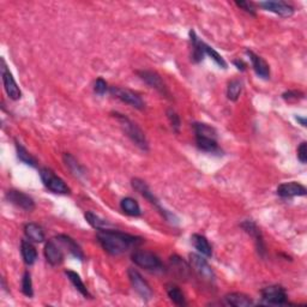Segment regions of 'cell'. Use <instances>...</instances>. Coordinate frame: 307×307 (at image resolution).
<instances>
[{
	"instance_id": "6da1fadb",
	"label": "cell",
	"mask_w": 307,
	"mask_h": 307,
	"mask_svg": "<svg viewBox=\"0 0 307 307\" xmlns=\"http://www.w3.org/2000/svg\"><path fill=\"white\" fill-rule=\"evenodd\" d=\"M96 238L102 249L112 256H120L143 243V239L139 236L112 229L97 230Z\"/></svg>"
},
{
	"instance_id": "7a4b0ae2",
	"label": "cell",
	"mask_w": 307,
	"mask_h": 307,
	"mask_svg": "<svg viewBox=\"0 0 307 307\" xmlns=\"http://www.w3.org/2000/svg\"><path fill=\"white\" fill-rule=\"evenodd\" d=\"M112 115H113L115 119L118 120L120 127L123 128V131L126 134L127 137L130 138L131 141L138 146V148H141L142 150H145V151L149 149V143H148V139L145 137L144 132L142 131V128L139 127L135 121H132L130 118L126 117V115L118 113V112L112 113Z\"/></svg>"
},
{
	"instance_id": "3957f363",
	"label": "cell",
	"mask_w": 307,
	"mask_h": 307,
	"mask_svg": "<svg viewBox=\"0 0 307 307\" xmlns=\"http://www.w3.org/2000/svg\"><path fill=\"white\" fill-rule=\"evenodd\" d=\"M132 187H134L137 192H139V193H141L142 196L145 198V200H148L150 202V204H152L154 207L158 209V210L161 212V215L167 220V221L170 223H174V225H178L177 216L172 214V212H169L168 210H166V209L163 208L161 204H160V201L156 198L155 194H154V192H151V190H150L145 181L137 179V178H136V179L132 180Z\"/></svg>"
},
{
	"instance_id": "277c9868",
	"label": "cell",
	"mask_w": 307,
	"mask_h": 307,
	"mask_svg": "<svg viewBox=\"0 0 307 307\" xmlns=\"http://www.w3.org/2000/svg\"><path fill=\"white\" fill-rule=\"evenodd\" d=\"M131 259L137 267L149 271H160L163 269V264L160 258L149 251L136 250L131 254Z\"/></svg>"
},
{
	"instance_id": "5b68a950",
	"label": "cell",
	"mask_w": 307,
	"mask_h": 307,
	"mask_svg": "<svg viewBox=\"0 0 307 307\" xmlns=\"http://www.w3.org/2000/svg\"><path fill=\"white\" fill-rule=\"evenodd\" d=\"M260 294L261 299H263V303H265V305L283 306L288 303L287 292L282 286H268V287L261 289Z\"/></svg>"
},
{
	"instance_id": "8992f818",
	"label": "cell",
	"mask_w": 307,
	"mask_h": 307,
	"mask_svg": "<svg viewBox=\"0 0 307 307\" xmlns=\"http://www.w3.org/2000/svg\"><path fill=\"white\" fill-rule=\"evenodd\" d=\"M40 178L42 180L45 186L53 193L58 194H68L70 193V187L65 184V181L55 176L54 172H52L48 168H41L40 169Z\"/></svg>"
},
{
	"instance_id": "52a82bcc",
	"label": "cell",
	"mask_w": 307,
	"mask_h": 307,
	"mask_svg": "<svg viewBox=\"0 0 307 307\" xmlns=\"http://www.w3.org/2000/svg\"><path fill=\"white\" fill-rule=\"evenodd\" d=\"M137 75L142 81H144L146 84L151 86L152 89H155L156 92L161 94L162 96H165L169 100L172 99V97H170L172 95H170V92L168 88H167L166 83L163 82L161 76H160L158 72L150 71V70H141V71H137Z\"/></svg>"
},
{
	"instance_id": "ba28073f",
	"label": "cell",
	"mask_w": 307,
	"mask_h": 307,
	"mask_svg": "<svg viewBox=\"0 0 307 307\" xmlns=\"http://www.w3.org/2000/svg\"><path fill=\"white\" fill-rule=\"evenodd\" d=\"M127 275H128V278H130L131 286L132 288H134V291L137 293L143 300L149 301V300L152 298L154 292L148 282H146L144 278H143L142 275L134 268L128 269Z\"/></svg>"
},
{
	"instance_id": "9c48e42d",
	"label": "cell",
	"mask_w": 307,
	"mask_h": 307,
	"mask_svg": "<svg viewBox=\"0 0 307 307\" xmlns=\"http://www.w3.org/2000/svg\"><path fill=\"white\" fill-rule=\"evenodd\" d=\"M109 93L114 97H117V99H119L125 103L130 104L131 107L136 108V109H144V101L142 100V97L137 93L132 92L130 89L121 88V86H111Z\"/></svg>"
},
{
	"instance_id": "30bf717a",
	"label": "cell",
	"mask_w": 307,
	"mask_h": 307,
	"mask_svg": "<svg viewBox=\"0 0 307 307\" xmlns=\"http://www.w3.org/2000/svg\"><path fill=\"white\" fill-rule=\"evenodd\" d=\"M190 265L191 268H193V270L200 275V276L205 281L212 282L215 281V273L212 270V268L209 265V263L204 257H202L201 254L191 253L190 254Z\"/></svg>"
},
{
	"instance_id": "8fae6325",
	"label": "cell",
	"mask_w": 307,
	"mask_h": 307,
	"mask_svg": "<svg viewBox=\"0 0 307 307\" xmlns=\"http://www.w3.org/2000/svg\"><path fill=\"white\" fill-rule=\"evenodd\" d=\"M2 77H3V83H4V89L6 94L10 99L13 101L19 100L22 97V92H20L19 86L17 85V83L13 78L12 73L6 66V62L4 59H2Z\"/></svg>"
},
{
	"instance_id": "7c38bea8",
	"label": "cell",
	"mask_w": 307,
	"mask_h": 307,
	"mask_svg": "<svg viewBox=\"0 0 307 307\" xmlns=\"http://www.w3.org/2000/svg\"><path fill=\"white\" fill-rule=\"evenodd\" d=\"M240 226H242V228L245 230L247 234L253 238L258 254H259L261 258L267 256V246H265L263 234H261L260 229L258 228L256 223L253 221H250V220H246V221H244Z\"/></svg>"
},
{
	"instance_id": "4fadbf2b",
	"label": "cell",
	"mask_w": 307,
	"mask_h": 307,
	"mask_svg": "<svg viewBox=\"0 0 307 307\" xmlns=\"http://www.w3.org/2000/svg\"><path fill=\"white\" fill-rule=\"evenodd\" d=\"M45 257L48 263L52 267H57L60 265L64 260V252H62L61 244L58 242V239H51L48 240L46 246H45Z\"/></svg>"
},
{
	"instance_id": "5bb4252c",
	"label": "cell",
	"mask_w": 307,
	"mask_h": 307,
	"mask_svg": "<svg viewBox=\"0 0 307 307\" xmlns=\"http://www.w3.org/2000/svg\"><path fill=\"white\" fill-rule=\"evenodd\" d=\"M6 200L17 208L23 209L24 211H33L35 209V202L30 196L24 192L17 190H10L6 192Z\"/></svg>"
},
{
	"instance_id": "9a60e30c",
	"label": "cell",
	"mask_w": 307,
	"mask_h": 307,
	"mask_svg": "<svg viewBox=\"0 0 307 307\" xmlns=\"http://www.w3.org/2000/svg\"><path fill=\"white\" fill-rule=\"evenodd\" d=\"M306 187L303 185L291 181V183H283L277 187V194L282 198L292 197H303L306 196Z\"/></svg>"
},
{
	"instance_id": "2e32d148",
	"label": "cell",
	"mask_w": 307,
	"mask_h": 307,
	"mask_svg": "<svg viewBox=\"0 0 307 307\" xmlns=\"http://www.w3.org/2000/svg\"><path fill=\"white\" fill-rule=\"evenodd\" d=\"M259 6L267 11L276 13V15L286 17V18L294 15V8L284 2H261L259 3Z\"/></svg>"
},
{
	"instance_id": "e0dca14e",
	"label": "cell",
	"mask_w": 307,
	"mask_h": 307,
	"mask_svg": "<svg viewBox=\"0 0 307 307\" xmlns=\"http://www.w3.org/2000/svg\"><path fill=\"white\" fill-rule=\"evenodd\" d=\"M246 54L249 55L251 64H252V68L254 70V72L257 73L258 77L263 79H269L270 78V68H269L268 62L264 60L263 58L257 55L256 53H253L252 51H246Z\"/></svg>"
},
{
	"instance_id": "ac0fdd59",
	"label": "cell",
	"mask_w": 307,
	"mask_h": 307,
	"mask_svg": "<svg viewBox=\"0 0 307 307\" xmlns=\"http://www.w3.org/2000/svg\"><path fill=\"white\" fill-rule=\"evenodd\" d=\"M57 239H58V242L61 244V246L64 247V249L68 250L73 257L77 258V259H79V260H84V253H83V250L81 249V246H79L78 244H77L72 238H70L69 235L60 234L57 236Z\"/></svg>"
},
{
	"instance_id": "d6986e66",
	"label": "cell",
	"mask_w": 307,
	"mask_h": 307,
	"mask_svg": "<svg viewBox=\"0 0 307 307\" xmlns=\"http://www.w3.org/2000/svg\"><path fill=\"white\" fill-rule=\"evenodd\" d=\"M170 268H172L173 273L177 275L180 280H185L190 276L191 274V265H188L186 261L183 260V258L179 256L170 257Z\"/></svg>"
},
{
	"instance_id": "ffe728a7",
	"label": "cell",
	"mask_w": 307,
	"mask_h": 307,
	"mask_svg": "<svg viewBox=\"0 0 307 307\" xmlns=\"http://www.w3.org/2000/svg\"><path fill=\"white\" fill-rule=\"evenodd\" d=\"M225 301L227 305L233 307H249L253 305L252 299L249 295L243 293H230L225 296Z\"/></svg>"
},
{
	"instance_id": "44dd1931",
	"label": "cell",
	"mask_w": 307,
	"mask_h": 307,
	"mask_svg": "<svg viewBox=\"0 0 307 307\" xmlns=\"http://www.w3.org/2000/svg\"><path fill=\"white\" fill-rule=\"evenodd\" d=\"M24 234L33 243H43L45 239H46L42 227L33 222L27 223L24 226Z\"/></svg>"
},
{
	"instance_id": "7402d4cb",
	"label": "cell",
	"mask_w": 307,
	"mask_h": 307,
	"mask_svg": "<svg viewBox=\"0 0 307 307\" xmlns=\"http://www.w3.org/2000/svg\"><path fill=\"white\" fill-rule=\"evenodd\" d=\"M62 159H64L65 166L68 167L70 172L72 173V176L78 178V179H82V178L85 177L86 174L85 168L81 165V163L77 161L75 158H73L71 154H68V152L64 154Z\"/></svg>"
},
{
	"instance_id": "603a6c76",
	"label": "cell",
	"mask_w": 307,
	"mask_h": 307,
	"mask_svg": "<svg viewBox=\"0 0 307 307\" xmlns=\"http://www.w3.org/2000/svg\"><path fill=\"white\" fill-rule=\"evenodd\" d=\"M190 37L192 47H193V52H192V60L194 62H200L204 59L205 51H204V42L198 38V36L193 30L190 31Z\"/></svg>"
},
{
	"instance_id": "cb8c5ba5",
	"label": "cell",
	"mask_w": 307,
	"mask_h": 307,
	"mask_svg": "<svg viewBox=\"0 0 307 307\" xmlns=\"http://www.w3.org/2000/svg\"><path fill=\"white\" fill-rule=\"evenodd\" d=\"M20 253H22L23 260L27 265H33L37 259V251L35 246L28 240H22L20 243Z\"/></svg>"
},
{
	"instance_id": "d4e9b609",
	"label": "cell",
	"mask_w": 307,
	"mask_h": 307,
	"mask_svg": "<svg viewBox=\"0 0 307 307\" xmlns=\"http://www.w3.org/2000/svg\"><path fill=\"white\" fill-rule=\"evenodd\" d=\"M192 244H193L194 249H196L198 252L203 254L205 257H211L212 256V249L211 245L209 244L208 239L205 236L201 235V234H193L191 236Z\"/></svg>"
},
{
	"instance_id": "484cf974",
	"label": "cell",
	"mask_w": 307,
	"mask_h": 307,
	"mask_svg": "<svg viewBox=\"0 0 307 307\" xmlns=\"http://www.w3.org/2000/svg\"><path fill=\"white\" fill-rule=\"evenodd\" d=\"M120 208L121 210L128 216H135V217H137V216L142 214L138 202L131 197H126L124 198V200H121Z\"/></svg>"
},
{
	"instance_id": "4316f807",
	"label": "cell",
	"mask_w": 307,
	"mask_h": 307,
	"mask_svg": "<svg viewBox=\"0 0 307 307\" xmlns=\"http://www.w3.org/2000/svg\"><path fill=\"white\" fill-rule=\"evenodd\" d=\"M65 274L70 280V282H71V283L75 286V288L79 293H81L83 296H85V298H92V295H90L88 288H86V286L84 284V282L82 281V278L78 274L75 273V271H72V270H66Z\"/></svg>"
},
{
	"instance_id": "83f0119b",
	"label": "cell",
	"mask_w": 307,
	"mask_h": 307,
	"mask_svg": "<svg viewBox=\"0 0 307 307\" xmlns=\"http://www.w3.org/2000/svg\"><path fill=\"white\" fill-rule=\"evenodd\" d=\"M196 144L198 149L205 152H217L220 150L217 141L215 138L196 136Z\"/></svg>"
},
{
	"instance_id": "f1b7e54d",
	"label": "cell",
	"mask_w": 307,
	"mask_h": 307,
	"mask_svg": "<svg viewBox=\"0 0 307 307\" xmlns=\"http://www.w3.org/2000/svg\"><path fill=\"white\" fill-rule=\"evenodd\" d=\"M166 291H167V294H168V296H169V299L172 300L176 305H178V306L186 305V300H185L184 293L181 292V289L178 287L177 284L168 283L166 286Z\"/></svg>"
},
{
	"instance_id": "f546056e",
	"label": "cell",
	"mask_w": 307,
	"mask_h": 307,
	"mask_svg": "<svg viewBox=\"0 0 307 307\" xmlns=\"http://www.w3.org/2000/svg\"><path fill=\"white\" fill-rule=\"evenodd\" d=\"M16 150H17V158H18L20 161H22L23 163H26V165H28V166L36 168L37 160L35 159L34 156L31 155V154L28 151V150L18 142H16Z\"/></svg>"
},
{
	"instance_id": "4dcf8cb0",
	"label": "cell",
	"mask_w": 307,
	"mask_h": 307,
	"mask_svg": "<svg viewBox=\"0 0 307 307\" xmlns=\"http://www.w3.org/2000/svg\"><path fill=\"white\" fill-rule=\"evenodd\" d=\"M84 217L86 220V222L89 223L90 226L93 227V228H95L96 230H103V229H109L111 223L106 221V220L101 218L100 216H97L94 214L92 211L85 212Z\"/></svg>"
},
{
	"instance_id": "1f68e13d",
	"label": "cell",
	"mask_w": 307,
	"mask_h": 307,
	"mask_svg": "<svg viewBox=\"0 0 307 307\" xmlns=\"http://www.w3.org/2000/svg\"><path fill=\"white\" fill-rule=\"evenodd\" d=\"M194 134L196 136H201V137H210V138H217V132L212 126L204 123H193L192 124Z\"/></svg>"
},
{
	"instance_id": "d6a6232c",
	"label": "cell",
	"mask_w": 307,
	"mask_h": 307,
	"mask_svg": "<svg viewBox=\"0 0 307 307\" xmlns=\"http://www.w3.org/2000/svg\"><path fill=\"white\" fill-rule=\"evenodd\" d=\"M243 92V82L240 79H232L227 86V97L230 101H238Z\"/></svg>"
},
{
	"instance_id": "836d02e7",
	"label": "cell",
	"mask_w": 307,
	"mask_h": 307,
	"mask_svg": "<svg viewBox=\"0 0 307 307\" xmlns=\"http://www.w3.org/2000/svg\"><path fill=\"white\" fill-rule=\"evenodd\" d=\"M22 292L28 298H31L34 295L33 281H31V275L29 271H26L22 277Z\"/></svg>"
},
{
	"instance_id": "e575fe53",
	"label": "cell",
	"mask_w": 307,
	"mask_h": 307,
	"mask_svg": "<svg viewBox=\"0 0 307 307\" xmlns=\"http://www.w3.org/2000/svg\"><path fill=\"white\" fill-rule=\"evenodd\" d=\"M204 51H205V55H209L212 60H214L216 64H217L220 68L222 69H227V62L225 59H223L221 55H220L217 52H216L214 48H211L210 46H208L207 43L204 45Z\"/></svg>"
},
{
	"instance_id": "d590c367",
	"label": "cell",
	"mask_w": 307,
	"mask_h": 307,
	"mask_svg": "<svg viewBox=\"0 0 307 307\" xmlns=\"http://www.w3.org/2000/svg\"><path fill=\"white\" fill-rule=\"evenodd\" d=\"M167 118H168L169 123L172 125L173 131L176 132V134H179L181 127V119L179 114H178L173 108H169V109H167Z\"/></svg>"
},
{
	"instance_id": "8d00e7d4",
	"label": "cell",
	"mask_w": 307,
	"mask_h": 307,
	"mask_svg": "<svg viewBox=\"0 0 307 307\" xmlns=\"http://www.w3.org/2000/svg\"><path fill=\"white\" fill-rule=\"evenodd\" d=\"M282 97L287 102H296V101L303 99V93L298 92V90H289V92L282 94Z\"/></svg>"
},
{
	"instance_id": "74e56055",
	"label": "cell",
	"mask_w": 307,
	"mask_h": 307,
	"mask_svg": "<svg viewBox=\"0 0 307 307\" xmlns=\"http://www.w3.org/2000/svg\"><path fill=\"white\" fill-rule=\"evenodd\" d=\"M107 90H108L107 82L102 78H97L95 81V84H94V92H95L97 95L102 96L107 93Z\"/></svg>"
},
{
	"instance_id": "f35d334b",
	"label": "cell",
	"mask_w": 307,
	"mask_h": 307,
	"mask_svg": "<svg viewBox=\"0 0 307 307\" xmlns=\"http://www.w3.org/2000/svg\"><path fill=\"white\" fill-rule=\"evenodd\" d=\"M235 4L238 5L240 9H243L244 11L250 13V15L256 16V8H254L252 2H235Z\"/></svg>"
},
{
	"instance_id": "ab89813d",
	"label": "cell",
	"mask_w": 307,
	"mask_h": 307,
	"mask_svg": "<svg viewBox=\"0 0 307 307\" xmlns=\"http://www.w3.org/2000/svg\"><path fill=\"white\" fill-rule=\"evenodd\" d=\"M296 152H298V159L300 160V162L306 163L307 162V143L306 142L300 143Z\"/></svg>"
},
{
	"instance_id": "60d3db41",
	"label": "cell",
	"mask_w": 307,
	"mask_h": 307,
	"mask_svg": "<svg viewBox=\"0 0 307 307\" xmlns=\"http://www.w3.org/2000/svg\"><path fill=\"white\" fill-rule=\"evenodd\" d=\"M234 65L236 66V69L240 70V71H245L246 70V64L243 60H240V59H238V60H234Z\"/></svg>"
},
{
	"instance_id": "b9f144b4",
	"label": "cell",
	"mask_w": 307,
	"mask_h": 307,
	"mask_svg": "<svg viewBox=\"0 0 307 307\" xmlns=\"http://www.w3.org/2000/svg\"><path fill=\"white\" fill-rule=\"evenodd\" d=\"M295 119H296V121H298V123H300V125H301L302 127H306V125H307V121H306V118L305 117H295Z\"/></svg>"
}]
</instances>
